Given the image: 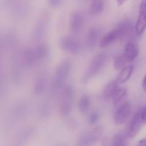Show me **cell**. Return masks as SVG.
<instances>
[{"label": "cell", "instance_id": "1", "mask_svg": "<svg viewBox=\"0 0 146 146\" xmlns=\"http://www.w3.org/2000/svg\"><path fill=\"white\" fill-rule=\"evenodd\" d=\"M74 101V90L71 86H66L63 88L60 100L59 111L63 116H68L71 113Z\"/></svg>", "mask_w": 146, "mask_h": 146}, {"label": "cell", "instance_id": "2", "mask_svg": "<svg viewBox=\"0 0 146 146\" xmlns=\"http://www.w3.org/2000/svg\"><path fill=\"white\" fill-rule=\"evenodd\" d=\"M106 61V56L104 54H99L94 56L90 62L88 68L86 71L84 76L83 78L84 81H87L95 76L104 68Z\"/></svg>", "mask_w": 146, "mask_h": 146}, {"label": "cell", "instance_id": "3", "mask_svg": "<svg viewBox=\"0 0 146 146\" xmlns=\"http://www.w3.org/2000/svg\"><path fill=\"white\" fill-rule=\"evenodd\" d=\"M48 54V46L45 44H40L35 48L27 49L24 53V58L26 62L30 65L45 58Z\"/></svg>", "mask_w": 146, "mask_h": 146}, {"label": "cell", "instance_id": "4", "mask_svg": "<svg viewBox=\"0 0 146 146\" xmlns=\"http://www.w3.org/2000/svg\"><path fill=\"white\" fill-rule=\"evenodd\" d=\"M70 68H71V62L69 60H64L60 63L59 65L56 68L54 78H53L52 86L54 88L61 87L66 77L68 76Z\"/></svg>", "mask_w": 146, "mask_h": 146}, {"label": "cell", "instance_id": "5", "mask_svg": "<svg viewBox=\"0 0 146 146\" xmlns=\"http://www.w3.org/2000/svg\"><path fill=\"white\" fill-rule=\"evenodd\" d=\"M60 48L64 51L69 52L72 54H77L81 49L79 41L71 36L62 37L59 42Z\"/></svg>", "mask_w": 146, "mask_h": 146}, {"label": "cell", "instance_id": "6", "mask_svg": "<svg viewBox=\"0 0 146 146\" xmlns=\"http://www.w3.org/2000/svg\"><path fill=\"white\" fill-rule=\"evenodd\" d=\"M102 133L101 128H96L92 131L81 134L78 138V143L81 145H89L95 143Z\"/></svg>", "mask_w": 146, "mask_h": 146}, {"label": "cell", "instance_id": "7", "mask_svg": "<svg viewBox=\"0 0 146 146\" xmlns=\"http://www.w3.org/2000/svg\"><path fill=\"white\" fill-rule=\"evenodd\" d=\"M131 113V105L129 102H125L117 109L114 115V122L116 125H123L128 121Z\"/></svg>", "mask_w": 146, "mask_h": 146}, {"label": "cell", "instance_id": "8", "mask_svg": "<svg viewBox=\"0 0 146 146\" xmlns=\"http://www.w3.org/2000/svg\"><path fill=\"white\" fill-rule=\"evenodd\" d=\"M143 123L141 121L139 112L138 111L134 114L133 117L131 118V121L128 123V126H127L126 133H125L126 136L130 138H134L140 131Z\"/></svg>", "mask_w": 146, "mask_h": 146}, {"label": "cell", "instance_id": "9", "mask_svg": "<svg viewBox=\"0 0 146 146\" xmlns=\"http://www.w3.org/2000/svg\"><path fill=\"white\" fill-rule=\"evenodd\" d=\"M146 29V0H142L140 4L139 13L135 24V32L141 36Z\"/></svg>", "mask_w": 146, "mask_h": 146}, {"label": "cell", "instance_id": "10", "mask_svg": "<svg viewBox=\"0 0 146 146\" xmlns=\"http://www.w3.org/2000/svg\"><path fill=\"white\" fill-rule=\"evenodd\" d=\"M121 38V34L120 29L117 27L115 29L112 30L108 34H106L102 38H101V41L99 43V47L101 48H104L108 46L113 43L115 42L116 40L120 39Z\"/></svg>", "mask_w": 146, "mask_h": 146}, {"label": "cell", "instance_id": "11", "mask_svg": "<svg viewBox=\"0 0 146 146\" xmlns=\"http://www.w3.org/2000/svg\"><path fill=\"white\" fill-rule=\"evenodd\" d=\"M84 18L83 14L79 11L71 14L70 17V29L73 33L79 32L84 27Z\"/></svg>", "mask_w": 146, "mask_h": 146}, {"label": "cell", "instance_id": "12", "mask_svg": "<svg viewBox=\"0 0 146 146\" xmlns=\"http://www.w3.org/2000/svg\"><path fill=\"white\" fill-rule=\"evenodd\" d=\"M138 55V47L135 43L129 41L125 47L123 56L128 62H131L137 58Z\"/></svg>", "mask_w": 146, "mask_h": 146}, {"label": "cell", "instance_id": "13", "mask_svg": "<svg viewBox=\"0 0 146 146\" xmlns=\"http://www.w3.org/2000/svg\"><path fill=\"white\" fill-rule=\"evenodd\" d=\"M100 35V31L97 27H92L88 30L86 36V44L88 48H94L96 46Z\"/></svg>", "mask_w": 146, "mask_h": 146}, {"label": "cell", "instance_id": "14", "mask_svg": "<svg viewBox=\"0 0 146 146\" xmlns=\"http://www.w3.org/2000/svg\"><path fill=\"white\" fill-rule=\"evenodd\" d=\"M133 72V66H124L123 68H121V71L118 74L116 78L117 82L119 84H124L126 82L132 75Z\"/></svg>", "mask_w": 146, "mask_h": 146}, {"label": "cell", "instance_id": "15", "mask_svg": "<svg viewBox=\"0 0 146 146\" xmlns=\"http://www.w3.org/2000/svg\"><path fill=\"white\" fill-rule=\"evenodd\" d=\"M118 88V83L116 80H113L108 82L103 90V95L106 98H110L113 96L114 93Z\"/></svg>", "mask_w": 146, "mask_h": 146}, {"label": "cell", "instance_id": "16", "mask_svg": "<svg viewBox=\"0 0 146 146\" xmlns=\"http://www.w3.org/2000/svg\"><path fill=\"white\" fill-rule=\"evenodd\" d=\"M104 10V2L103 0H93L89 8V14L92 16L98 15Z\"/></svg>", "mask_w": 146, "mask_h": 146}, {"label": "cell", "instance_id": "17", "mask_svg": "<svg viewBox=\"0 0 146 146\" xmlns=\"http://www.w3.org/2000/svg\"><path fill=\"white\" fill-rule=\"evenodd\" d=\"M127 94V90L125 88H118L113 96L111 98H113V104L114 106H117L122 101L125 97Z\"/></svg>", "mask_w": 146, "mask_h": 146}, {"label": "cell", "instance_id": "18", "mask_svg": "<svg viewBox=\"0 0 146 146\" xmlns=\"http://www.w3.org/2000/svg\"><path fill=\"white\" fill-rule=\"evenodd\" d=\"M91 105V100L88 96L84 95L80 98L78 104V107L81 113H86L88 111Z\"/></svg>", "mask_w": 146, "mask_h": 146}, {"label": "cell", "instance_id": "19", "mask_svg": "<svg viewBox=\"0 0 146 146\" xmlns=\"http://www.w3.org/2000/svg\"><path fill=\"white\" fill-rule=\"evenodd\" d=\"M127 138L128 137L124 134H117L113 137L111 140V145L114 146L125 145H127Z\"/></svg>", "mask_w": 146, "mask_h": 146}, {"label": "cell", "instance_id": "20", "mask_svg": "<svg viewBox=\"0 0 146 146\" xmlns=\"http://www.w3.org/2000/svg\"><path fill=\"white\" fill-rule=\"evenodd\" d=\"M128 63V61H126L125 58L124 57L123 54L121 56H118L114 60L113 63V67L114 69L116 70V71H119L121 68H123L124 66H125V64Z\"/></svg>", "mask_w": 146, "mask_h": 146}, {"label": "cell", "instance_id": "21", "mask_svg": "<svg viewBox=\"0 0 146 146\" xmlns=\"http://www.w3.org/2000/svg\"><path fill=\"white\" fill-rule=\"evenodd\" d=\"M45 88V80L39 78L36 81L34 86V91L36 94H41L44 92Z\"/></svg>", "mask_w": 146, "mask_h": 146}, {"label": "cell", "instance_id": "22", "mask_svg": "<svg viewBox=\"0 0 146 146\" xmlns=\"http://www.w3.org/2000/svg\"><path fill=\"white\" fill-rule=\"evenodd\" d=\"M138 112H139L140 117H141L142 122L143 123H146V105L138 110Z\"/></svg>", "mask_w": 146, "mask_h": 146}, {"label": "cell", "instance_id": "23", "mask_svg": "<svg viewBox=\"0 0 146 146\" xmlns=\"http://www.w3.org/2000/svg\"><path fill=\"white\" fill-rule=\"evenodd\" d=\"M98 120V114L96 112H94L90 115L89 116V122L91 124H95L97 123Z\"/></svg>", "mask_w": 146, "mask_h": 146}, {"label": "cell", "instance_id": "24", "mask_svg": "<svg viewBox=\"0 0 146 146\" xmlns=\"http://www.w3.org/2000/svg\"><path fill=\"white\" fill-rule=\"evenodd\" d=\"M48 2L51 7L56 8L61 4V0H48Z\"/></svg>", "mask_w": 146, "mask_h": 146}, {"label": "cell", "instance_id": "25", "mask_svg": "<svg viewBox=\"0 0 146 146\" xmlns=\"http://www.w3.org/2000/svg\"><path fill=\"white\" fill-rule=\"evenodd\" d=\"M142 86H143V91H145V92H146V74L145 75V76H144L143 80Z\"/></svg>", "mask_w": 146, "mask_h": 146}, {"label": "cell", "instance_id": "26", "mask_svg": "<svg viewBox=\"0 0 146 146\" xmlns=\"http://www.w3.org/2000/svg\"><path fill=\"white\" fill-rule=\"evenodd\" d=\"M138 145H142V146H146V138H144V139H142L141 140V141H139Z\"/></svg>", "mask_w": 146, "mask_h": 146}, {"label": "cell", "instance_id": "27", "mask_svg": "<svg viewBox=\"0 0 146 146\" xmlns=\"http://www.w3.org/2000/svg\"><path fill=\"white\" fill-rule=\"evenodd\" d=\"M115 1H116L117 4H118V6H122L123 4H125L128 0H115Z\"/></svg>", "mask_w": 146, "mask_h": 146}]
</instances>
